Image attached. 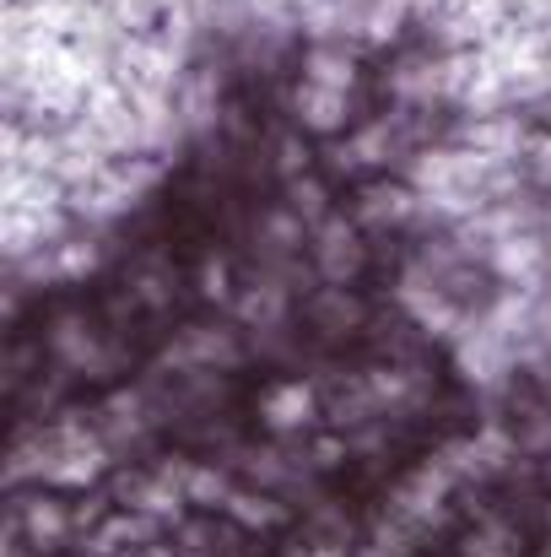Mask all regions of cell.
Listing matches in <instances>:
<instances>
[{"label": "cell", "mask_w": 551, "mask_h": 557, "mask_svg": "<svg viewBox=\"0 0 551 557\" xmlns=\"http://www.w3.org/2000/svg\"><path fill=\"white\" fill-rule=\"evenodd\" d=\"M5 525H16V531L33 542V553H49V547H60V542L76 531V515H71L60 498L33 493V498H16V504H11V520H5Z\"/></svg>", "instance_id": "6da1fadb"}, {"label": "cell", "mask_w": 551, "mask_h": 557, "mask_svg": "<svg viewBox=\"0 0 551 557\" xmlns=\"http://www.w3.org/2000/svg\"><path fill=\"white\" fill-rule=\"evenodd\" d=\"M114 504H125V509H141V515H152V520H163V525H179L184 515V498L174 482H163V476H141V471H125V476H114Z\"/></svg>", "instance_id": "7a4b0ae2"}, {"label": "cell", "mask_w": 551, "mask_h": 557, "mask_svg": "<svg viewBox=\"0 0 551 557\" xmlns=\"http://www.w3.org/2000/svg\"><path fill=\"white\" fill-rule=\"evenodd\" d=\"M158 531H163V520H152V515H141V509H120V515H109L103 525L87 531L82 553L87 557H120V553H130V547L158 542Z\"/></svg>", "instance_id": "3957f363"}, {"label": "cell", "mask_w": 551, "mask_h": 557, "mask_svg": "<svg viewBox=\"0 0 551 557\" xmlns=\"http://www.w3.org/2000/svg\"><path fill=\"white\" fill-rule=\"evenodd\" d=\"M449 482H454V471H449L443 460L416 466V471L400 482V493H395V515H400L405 525L433 520V515H438V504H443V493H449Z\"/></svg>", "instance_id": "277c9868"}, {"label": "cell", "mask_w": 551, "mask_h": 557, "mask_svg": "<svg viewBox=\"0 0 551 557\" xmlns=\"http://www.w3.org/2000/svg\"><path fill=\"white\" fill-rule=\"evenodd\" d=\"M314 389L303 384V379H281V384H271L265 389V400H260V422L271 428V433H303L309 422H314Z\"/></svg>", "instance_id": "5b68a950"}, {"label": "cell", "mask_w": 551, "mask_h": 557, "mask_svg": "<svg viewBox=\"0 0 551 557\" xmlns=\"http://www.w3.org/2000/svg\"><path fill=\"white\" fill-rule=\"evenodd\" d=\"M168 363H179V369H233L238 363V342L227 331L195 325L179 347H168Z\"/></svg>", "instance_id": "8992f818"}, {"label": "cell", "mask_w": 551, "mask_h": 557, "mask_svg": "<svg viewBox=\"0 0 551 557\" xmlns=\"http://www.w3.org/2000/svg\"><path fill=\"white\" fill-rule=\"evenodd\" d=\"M184 498H189V504H200V509H227L233 487H227V476H222V471H211V466H189Z\"/></svg>", "instance_id": "52a82bcc"}, {"label": "cell", "mask_w": 551, "mask_h": 557, "mask_svg": "<svg viewBox=\"0 0 551 557\" xmlns=\"http://www.w3.org/2000/svg\"><path fill=\"white\" fill-rule=\"evenodd\" d=\"M227 515H233L238 525H260V531H265V525L281 520V504L265 498V493H233V498H227Z\"/></svg>", "instance_id": "ba28073f"}, {"label": "cell", "mask_w": 551, "mask_h": 557, "mask_svg": "<svg viewBox=\"0 0 551 557\" xmlns=\"http://www.w3.org/2000/svg\"><path fill=\"white\" fill-rule=\"evenodd\" d=\"M314 314H320L330 331H347V325H358V314H363V309H358L347 293H325V298L314 304Z\"/></svg>", "instance_id": "9c48e42d"}, {"label": "cell", "mask_w": 551, "mask_h": 557, "mask_svg": "<svg viewBox=\"0 0 551 557\" xmlns=\"http://www.w3.org/2000/svg\"><path fill=\"white\" fill-rule=\"evenodd\" d=\"M465 557H514V547H509V531H503V525L476 531V536L465 542Z\"/></svg>", "instance_id": "30bf717a"}, {"label": "cell", "mask_w": 551, "mask_h": 557, "mask_svg": "<svg viewBox=\"0 0 551 557\" xmlns=\"http://www.w3.org/2000/svg\"><path fill=\"white\" fill-rule=\"evenodd\" d=\"M179 557H216L211 547H179Z\"/></svg>", "instance_id": "8fae6325"}, {"label": "cell", "mask_w": 551, "mask_h": 557, "mask_svg": "<svg viewBox=\"0 0 551 557\" xmlns=\"http://www.w3.org/2000/svg\"><path fill=\"white\" fill-rule=\"evenodd\" d=\"M547 557H551V553H547Z\"/></svg>", "instance_id": "7c38bea8"}]
</instances>
